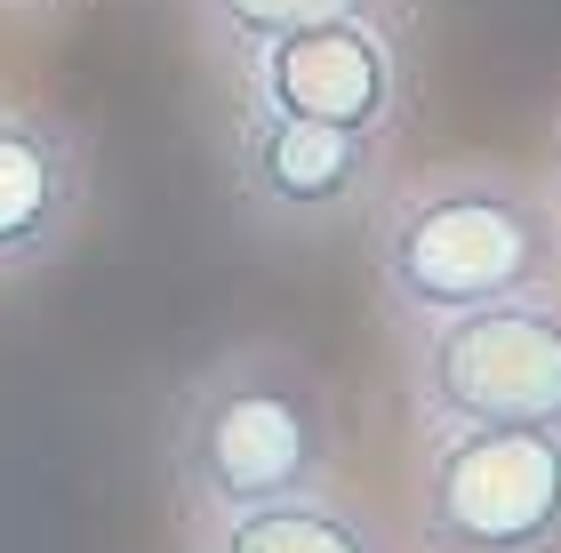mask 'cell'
<instances>
[{
  "mask_svg": "<svg viewBox=\"0 0 561 553\" xmlns=\"http://www.w3.org/2000/svg\"><path fill=\"white\" fill-rule=\"evenodd\" d=\"M0 9H16V16H65L72 0H0Z\"/></svg>",
  "mask_w": 561,
  "mask_h": 553,
  "instance_id": "cell-11",
  "label": "cell"
},
{
  "mask_svg": "<svg viewBox=\"0 0 561 553\" xmlns=\"http://www.w3.org/2000/svg\"><path fill=\"white\" fill-rule=\"evenodd\" d=\"M417 434L449 425H561V281L490 297L410 330L401 354Z\"/></svg>",
  "mask_w": 561,
  "mask_h": 553,
  "instance_id": "cell-3",
  "label": "cell"
},
{
  "mask_svg": "<svg viewBox=\"0 0 561 553\" xmlns=\"http://www.w3.org/2000/svg\"><path fill=\"white\" fill-rule=\"evenodd\" d=\"M96 161L65 113L0 105V281L57 265L89 217Z\"/></svg>",
  "mask_w": 561,
  "mask_h": 553,
  "instance_id": "cell-7",
  "label": "cell"
},
{
  "mask_svg": "<svg viewBox=\"0 0 561 553\" xmlns=\"http://www.w3.org/2000/svg\"><path fill=\"white\" fill-rule=\"evenodd\" d=\"M193 553H401V545L362 497H345L337 482H313V489L265 497V506L193 521Z\"/></svg>",
  "mask_w": 561,
  "mask_h": 553,
  "instance_id": "cell-8",
  "label": "cell"
},
{
  "mask_svg": "<svg viewBox=\"0 0 561 553\" xmlns=\"http://www.w3.org/2000/svg\"><path fill=\"white\" fill-rule=\"evenodd\" d=\"M377 9H401V0H185L193 16V41L217 72L249 65L265 41L280 33H305V24H337V16H377Z\"/></svg>",
  "mask_w": 561,
  "mask_h": 553,
  "instance_id": "cell-9",
  "label": "cell"
},
{
  "mask_svg": "<svg viewBox=\"0 0 561 553\" xmlns=\"http://www.w3.org/2000/svg\"><path fill=\"white\" fill-rule=\"evenodd\" d=\"M337 449H345V425H337L329 377L297 345H273V337L209 354L169 393V425H161L169 497L185 521L337 482Z\"/></svg>",
  "mask_w": 561,
  "mask_h": 553,
  "instance_id": "cell-2",
  "label": "cell"
},
{
  "mask_svg": "<svg viewBox=\"0 0 561 553\" xmlns=\"http://www.w3.org/2000/svg\"><path fill=\"white\" fill-rule=\"evenodd\" d=\"M241 96H265L280 113L305 120H337V129H377L401 137L417 105V65H410V16L377 9V16H337V24H305V33L265 41L249 65L225 72Z\"/></svg>",
  "mask_w": 561,
  "mask_h": 553,
  "instance_id": "cell-6",
  "label": "cell"
},
{
  "mask_svg": "<svg viewBox=\"0 0 561 553\" xmlns=\"http://www.w3.org/2000/svg\"><path fill=\"white\" fill-rule=\"evenodd\" d=\"M225 193L265 241H321L369 217L377 185L393 177V137L337 129V120L280 113L265 96L233 89V113L217 129Z\"/></svg>",
  "mask_w": 561,
  "mask_h": 553,
  "instance_id": "cell-5",
  "label": "cell"
},
{
  "mask_svg": "<svg viewBox=\"0 0 561 553\" xmlns=\"http://www.w3.org/2000/svg\"><path fill=\"white\" fill-rule=\"evenodd\" d=\"M417 553H561V425H449L410 473Z\"/></svg>",
  "mask_w": 561,
  "mask_h": 553,
  "instance_id": "cell-4",
  "label": "cell"
},
{
  "mask_svg": "<svg viewBox=\"0 0 561 553\" xmlns=\"http://www.w3.org/2000/svg\"><path fill=\"white\" fill-rule=\"evenodd\" d=\"M369 281L401 330L561 281V217L505 161L401 169L369 200Z\"/></svg>",
  "mask_w": 561,
  "mask_h": 553,
  "instance_id": "cell-1",
  "label": "cell"
},
{
  "mask_svg": "<svg viewBox=\"0 0 561 553\" xmlns=\"http://www.w3.org/2000/svg\"><path fill=\"white\" fill-rule=\"evenodd\" d=\"M546 200H553V217H561V120H553V145H546Z\"/></svg>",
  "mask_w": 561,
  "mask_h": 553,
  "instance_id": "cell-10",
  "label": "cell"
}]
</instances>
